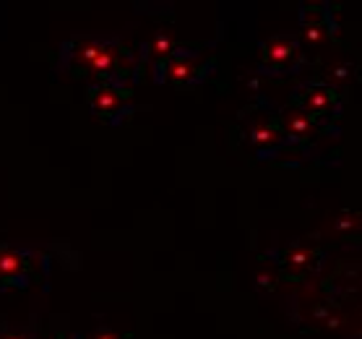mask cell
I'll return each instance as SVG.
<instances>
[{
	"mask_svg": "<svg viewBox=\"0 0 362 339\" xmlns=\"http://www.w3.org/2000/svg\"><path fill=\"white\" fill-rule=\"evenodd\" d=\"M115 60H117L115 50L99 42L97 52H94V55H91V60L86 63V71H91V74H110V71L115 68Z\"/></svg>",
	"mask_w": 362,
	"mask_h": 339,
	"instance_id": "cell-1",
	"label": "cell"
},
{
	"mask_svg": "<svg viewBox=\"0 0 362 339\" xmlns=\"http://www.w3.org/2000/svg\"><path fill=\"white\" fill-rule=\"evenodd\" d=\"M295 55V45L289 40H274L269 47H266V60L269 63H281Z\"/></svg>",
	"mask_w": 362,
	"mask_h": 339,
	"instance_id": "cell-2",
	"label": "cell"
},
{
	"mask_svg": "<svg viewBox=\"0 0 362 339\" xmlns=\"http://www.w3.org/2000/svg\"><path fill=\"white\" fill-rule=\"evenodd\" d=\"M120 97H117L115 89H107V86H102V89L94 94V110H102V113H107V110H115Z\"/></svg>",
	"mask_w": 362,
	"mask_h": 339,
	"instance_id": "cell-3",
	"label": "cell"
},
{
	"mask_svg": "<svg viewBox=\"0 0 362 339\" xmlns=\"http://www.w3.org/2000/svg\"><path fill=\"white\" fill-rule=\"evenodd\" d=\"M21 269V256L18 253H0V274H11Z\"/></svg>",
	"mask_w": 362,
	"mask_h": 339,
	"instance_id": "cell-4",
	"label": "cell"
},
{
	"mask_svg": "<svg viewBox=\"0 0 362 339\" xmlns=\"http://www.w3.org/2000/svg\"><path fill=\"white\" fill-rule=\"evenodd\" d=\"M326 105H329V91H313V94L308 97V108L315 110V113L326 110Z\"/></svg>",
	"mask_w": 362,
	"mask_h": 339,
	"instance_id": "cell-5",
	"label": "cell"
},
{
	"mask_svg": "<svg viewBox=\"0 0 362 339\" xmlns=\"http://www.w3.org/2000/svg\"><path fill=\"white\" fill-rule=\"evenodd\" d=\"M173 50V40L167 37V34H157L154 37V42H151V52L154 55H165V52Z\"/></svg>",
	"mask_w": 362,
	"mask_h": 339,
	"instance_id": "cell-6",
	"label": "cell"
},
{
	"mask_svg": "<svg viewBox=\"0 0 362 339\" xmlns=\"http://www.w3.org/2000/svg\"><path fill=\"white\" fill-rule=\"evenodd\" d=\"M190 74H193V68L188 66V63H173V68H170V76L173 79H190Z\"/></svg>",
	"mask_w": 362,
	"mask_h": 339,
	"instance_id": "cell-7",
	"label": "cell"
},
{
	"mask_svg": "<svg viewBox=\"0 0 362 339\" xmlns=\"http://www.w3.org/2000/svg\"><path fill=\"white\" fill-rule=\"evenodd\" d=\"M289 128L303 136V133L308 131V128H310V123H308V120H305L303 115H295V117H289Z\"/></svg>",
	"mask_w": 362,
	"mask_h": 339,
	"instance_id": "cell-8",
	"label": "cell"
},
{
	"mask_svg": "<svg viewBox=\"0 0 362 339\" xmlns=\"http://www.w3.org/2000/svg\"><path fill=\"white\" fill-rule=\"evenodd\" d=\"M255 141L264 144V141H274V131L272 128H255Z\"/></svg>",
	"mask_w": 362,
	"mask_h": 339,
	"instance_id": "cell-9",
	"label": "cell"
},
{
	"mask_svg": "<svg viewBox=\"0 0 362 339\" xmlns=\"http://www.w3.org/2000/svg\"><path fill=\"white\" fill-rule=\"evenodd\" d=\"M305 261H308V253H295V256H292V264L295 266H303Z\"/></svg>",
	"mask_w": 362,
	"mask_h": 339,
	"instance_id": "cell-10",
	"label": "cell"
},
{
	"mask_svg": "<svg viewBox=\"0 0 362 339\" xmlns=\"http://www.w3.org/2000/svg\"><path fill=\"white\" fill-rule=\"evenodd\" d=\"M94 339H117V334H112V331H99Z\"/></svg>",
	"mask_w": 362,
	"mask_h": 339,
	"instance_id": "cell-11",
	"label": "cell"
},
{
	"mask_svg": "<svg viewBox=\"0 0 362 339\" xmlns=\"http://www.w3.org/2000/svg\"><path fill=\"white\" fill-rule=\"evenodd\" d=\"M11 339H18V337H11Z\"/></svg>",
	"mask_w": 362,
	"mask_h": 339,
	"instance_id": "cell-12",
	"label": "cell"
}]
</instances>
